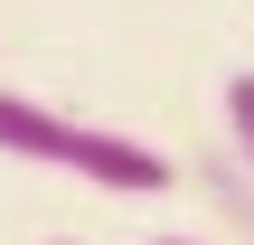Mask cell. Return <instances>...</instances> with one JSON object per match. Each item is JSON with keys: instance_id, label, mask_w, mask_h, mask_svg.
<instances>
[{"instance_id": "obj_1", "label": "cell", "mask_w": 254, "mask_h": 245, "mask_svg": "<svg viewBox=\"0 0 254 245\" xmlns=\"http://www.w3.org/2000/svg\"><path fill=\"white\" fill-rule=\"evenodd\" d=\"M0 151L9 161H38V170H75V179H94L113 198H160L179 179L160 142H132L113 123H75V113H57L38 94H9V85H0Z\"/></svg>"}, {"instance_id": "obj_2", "label": "cell", "mask_w": 254, "mask_h": 245, "mask_svg": "<svg viewBox=\"0 0 254 245\" xmlns=\"http://www.w3.org/2000/svg\"><path fill=\"white\" fill-rule=\"evenodd\" d=\"M189 179L207 189V208L226 217V236H236V245H254V170H245V161H236L226 142H207V151L189 161Z\"/></svg>"}, {"instance_id": "obj_3", "label": "cell", "mask_w": 254, "mask_h": 245, "mask_svg": "<svg viewBox=\"0 0 254 245\" xmlns=\"http://www.w3.org/2000/svg\"><path fill=\"white\" fill-rule=\"evenodd\" d=\"M217 104H226V151L254 170V66H236V76H226V94H217Z\"/></svg>"}, {"instance_id": "obj_4", "label": "cell", "mask_w": 254, "mask_h": 245, "mask_svg": "<svg viewBox=\"0 0 254 245\" xmlns=\"http://www.w3.org/2000/svg\"><path fill=\"white\" fill-rule=\"evenodd\" d=\"M151 245H198V236H151Z\"/></svg>"}, {"instance_id": "obj_5", "label": "cell", "mask_w": 254, "mask_h": 245, "mask_svg": "<svg viewBox=\"0 0 254 245\" xmlns=\"http://www.w3.org/2000/svg\"><path fill=\"white\" fill-rule=\"evenodd\" d=\"M57 245H75V236H57Z\"/></svg>"}]
</instances>
